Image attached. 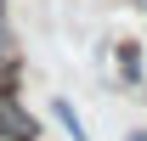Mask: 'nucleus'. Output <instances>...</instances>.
<instances>
[{"instance_id": "f03ea898", "label": "nucleus", "mask_w": 147, "mask_h": 141, "mask_svg": "<svg viewBox=\"0 0 147 141\" xmlns=\"http://www.w3.org/2000/svg\"><path fill=\"white\" fill-rule=\"evenodd\" d=\"M51 113H57V124H62L74 141H91V136H85V124H79V113H74V102H51Z\"/></svg>"}, {"instance_id": "20e7f679", "label": "nucleus", "mask_w": 147, "mask_h": 141, "mask_svg": "<svg viewBox=\"0 0 147 141\" xmlns=\"http://www.w3.org/2000/svg\"><path fill=\"white\" fill-rule=\"evenodd\" d=\"M11 90H23V56H6L0 62V96H11Z\"/></svg>"}, {"instance_id": "39448f33", "label": "nucleus", "mask_w": 147, "mask_h": 141, "mask_svg": "<svg viewBox=\"0 0 147 141\" xmlns=\"http://www.w3.org/2000/svg\"><path fill=\"white\" fill-rule=\"evenodd\" d=\"M119 73H125V85L142 79V51H136V45H119Z\"/></svg>"}, {"instance_id": "f257e3e1", "label": "nucleus", "mask_w": 147, "mask_h": 141, "mask_svg": "<svg viewBox=\"0 0 147 141\" xmlns=\"http://www.w3.org/2000/svg\"><path fill=\"white\" fill-rule=\"evenodd\" d=\"M0 141H45L40 136V119L23 107V96H0Z\"/></svg>"}, {"instance_id": "7ed1b4c3", "label": "nucleus", "mask_w": 147, "mask_h": 141, "mask_svg": "<svg viewBox=\"0 0 147 141\" xmlns=\"http://www.w3.org/2000/svg\"><path fill=\"white\" fill-rule=\"evenodd\" d=\"M6 56H23V45H17V28H11V17H6V0H0V62Z\"/></svg>"}, {"instance_id": "423d86ee", "label": "nucleus", "mask_w": 147, "mask_h": 141, "mask_svg": "<svg viewBox=\"0 0 147 141\" xmlns=\"http://www.w3.org/2000/svg\"><path fill=\"white\" fill-rule=\"evenodd\" d=\"M125 141H147V130H130V136H125Z\"/></svg>"}]
</instances>
